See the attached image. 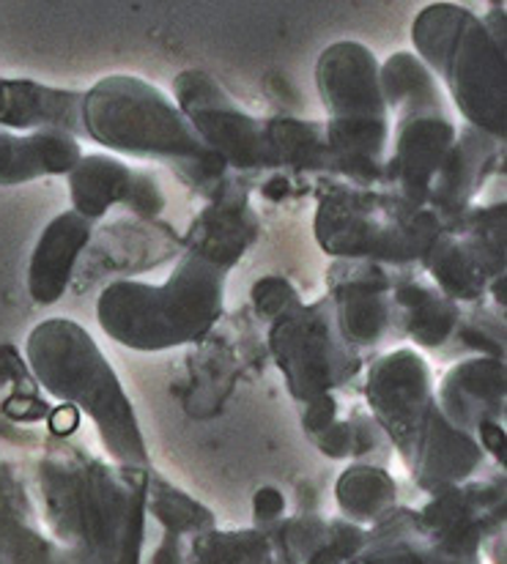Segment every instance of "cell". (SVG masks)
Listing matches in <instances>:
<instances>
[{"instance_id": "obj_17", "label": "cell", "mask_w": 507, "mask_h": 564, "mask_svg": "<svg viewBox=\"0 0 507 564\" xmlns=\"http://www.w3.org/2000/svg\"><path fill=\"white\" fill-rule=\"evenodd\" d=\"M269 149L274 165H294L296 171H321L332 165L326 132L310 121H269Z\"/></svg>"}, {"instance_id": "obj_13", "label": "cell", "mask_w": 507, "mask_h": 564, "mask_svg": "<svg viewBox=\"0 0 507 564\" xmlns=\"http://www.w3.org/2000/svg\"><path fill=\"white\" fill-rule=\"evenodd\" d=\"M83 160L77 138L64 132L14 134L0 129V187L33 182L39 176H61Z\"/></svg>"}, {"instance_id": "obj_19", "label": "cell", "mask_w": 507, "mask_h": 564, "mask_svg": "<svg viewBox=\"0 0 507 564\" xmlns=\"http://www.w3.org/2000/svg\"><path fill=\"white\" fill-rule=\"evenodd\" d=\"M428 267L433 278L442 282L444 291L455 299H475L483 291L486 278L477 269V261L461 241L439 239L436 245L428 247ZM447 296V299H450Z\"/></svg>"}, {"instance_id": "obj_14", "label": "cell", "mask_w": 507, "mask_h": 564, "mask_svg": "<svg viewBox=\"0 0 507 564\" xmlns=\"http://www.w3.org/2000/svg\"><path fill=\"white\" fill-rule=\"evenodd\" d=\"M252 230L256 225L245 203L223 197L190 230V252L228 272L252 239Z\"/></svg>"}, {"instance_id": "obj_4", "label": "cell", "mask_w": 507, "mask_h": 564, "mask_svg": "<svg viewBox=\"0 0 507 564\" xmlns=\"http://www.w3.org/2000/svg\"><path fill=\"white\" fill-rule=\"evenodd\" d=\"M414 44L475 129L505 138V47L494 33L470 11L436 3L417 17Z\"/></svg>"}, {"instance_id": "obj_11", "label": "cell", "mask_w": 507, "mask_h": 564, "mask_svg": "<svg viewBox=\"0 0 507 564\" xmlns=\"http://www.w3.org/2000/svg\"><path fill=\"white\" fill-rule=\"evenodd\" d=\"M80 91H61L33 80H0V127L6 132H64L88 138Z\"/></svg>"}, {"instance_id": "obj_7", "label": "cell", "mask_w": 507, "mask_h": 564, "mask_svg": "<svg viewBox=\"0 0 507 564\" xmlns=\"http://www.w3.org/2000/svg\"><path fill=\"white\" fill-rule=\"evenodd\" d=\"M176 105L187 116L212 154L236 171H261L272 167L267 123L256 121L236 107L223 88L206 72H184L176 77Z\"/></svg>"}, {"instance_id": "obj_21", "label": "cell", "mask_w": 507, "mask_h": 564, "mask_svg": "<svg viewBox=\"0 0 507 564\" xmlns=\"http://www.w3.org/2000/svg\"><path fill=\"white\" fill-rule=\"evenodd\" d=\"M272 549L258 534H236V538H203L195 545L193 564H267Z\"/></svg>"}, {"instance_id": "obj_16", "label": "cell", "mask_w": 507, "mask_h": 564, "mask_svg": "<svg viewBox=\"0 0 507 564\" xmlns=\"http://www.w3.org/2000/svg\"><path fill=\"white\" fill-rule=\"evenodd\" d=\"M494 362H466L455 368L444 378V411H450V420L461 427H472L475 422H488L483 416L481 405L492 403L494 392L503 394V381L492 383V376L503 368H492Z\"/></svg>"}, {"instance_id": "obj_8", "label": "cell", "mask_w": 507, "mask_h": 564, "mask_svg": "<svg viewBox=\"0 0 507 564\" xmlns=\"http://www.w3.org/2000/svg\"><path fill=\"white\" fill-rule=\"evenodd\" d=\"M341 329L319 318V310H304L302 318H291L274 332L280 365L289 373L291 392L300 398H319V392L335 387L352 373L346 348L341 346Z\"/></svg>"}, {"instance_id": "obj_15", "label": "cell", "mask_w": 507, "mask_h": 564, "mask_svg": "<svg viewBox=\"0 0 507 564\" xmlns=\"http://www.w3.org/2000/svg\"><path fill=\"white\" fill-rule=\"evenodd\" d=\"M492 138L486 132H466L459 143H453L450 154L444 156L442 167L436 173V184H431L428 197H433L439 208H453L466 200V195L475 192L481 178L486 176V162L494 149H488Z\"/></svg>"}, {"instance_id": "obj_12", "label": "cell", "mask_w": 507, "mask_h": 564, "mask_svg": "<svg viewBox=\"0 0 507 564\" xmlns=\"http://www.w3.org/2000/svg\"><path fill=\"white\" fill-rule=\"evenodd\" d=\"M88 239L91 219L77 212L61 214L44 228L28 269V291L39 304H53L64 296Z\"/></svg>"}, {"instance_id": "obj_10", "label": "cell", "mask_w": 507, "mask_h": 564, "mask_svg": "<svg viewBox=\"0 0 507 564\" xmlns=\"http://www.w3.org/2000/svg\"><path fill=\"white\" fill-rule=\"evenodd\" d=\"M453 143L455 129L444 112H403L401 127H398L396 156L390 162V176L403 192V200L414 203V206L425 203L431 182L436 178Z\"/></svg>"}, {"instance_id": "obj_20", "label": "cell", "mask_w": 507, "mask_h": 564, "mask_svg": "<svg viewBox=\"0 0 507 564\" xmlns=\"http://www.w3.org/2000/svg\"><path fill=\"white\" fill-rule=\"evenodd\" d=\"M401 304L409 310V332L420 346L436 348L453 329L455 310L439 293L411 285L401 291Z\"/></svg>"}, {"instance_id": "obj_3", "label": "cell", "mask_w": 507, "mask_h": 564, "mask_svg": "<svg viewBox=\"0 0 507 564\" xmlns=\"http://www.w3.org/2000/svg\"><path fill=\"white\" fill-rule=\"evenodd\" d=\"M225 274V269L187 252L165 285L112 282L99 296L101 329L140 351L198 340L219 318Z\"/></svg>"}, {"instance_id": "obj_6", "label": "cell", "mask_w": 507, "mask_h": 564, "mask_svg": "<svg viewBox=\"0 0 507 564\" xmlns=\"http://www.w3.org/2000/svg\"><path fill=\"white\" fill-rule=\"evenodd\" d=\"M436 217L403 197L346 192L321 206L319 236L326 250L346 258L425 256L436 239Z\"/></svg>"}, {"instance_id": "obj_2", "label": "cell", "mask_w": 507, "mask_h": 564, "mask_svg": "<svg viewBox=\"0 0 507 564\" xmlns=\"http://www.w3.org/2000/svg\"><path fill=\"white\" fill-rule=\"evenodd\" d=\"M28 359L50 394L91 416L112 458L149 466L132 403L86 329L66 318L47 321L28 337Z\"/></svg>"}, {"instance_id": "obj_1", "label": "cell", "mask_w": 507, "mask_h": 564, "mask_svg": "<svg viewBox=\"0 0 507 564\" xmlns=\"http://www.w3.org/2000/svg\"><path fill=\"white\" fill-rule=\"evenodd\" d=\"M88 140L132 156L168 160L195 187L223 182L225 162L203 145L176 101L138 77L116 75L101 80L83 99Z\"/></svg>"}, {"instance_id": "obj_18", "label": "cell", "mask_w": 507, "mask_h": 564, "mask_svg": "<svg viewBox=\"0 0 507 564\" xmlns=\"http://www.w3.org/2000/svg\"><path fill=\"white\" fill-rule=\"evenodd\" d=\"M396 496V485L385 471L357 466L343 474L337 485V499H341L343 512L354 521H374L390 507Z\"/></svg>"}, {"instance_id": "obj_9", "label": "cell", "mask_w": 507, "mask_h": 564, "mask_svg": "<svg viewBox=\"0 0 507 564\" xmlns=\"http://www.w3.org/2000/svg\"><path fill=\"white\" fill-rule=\"evenodd\" d=\"M75 212L86 219H99L116 203L132 208L140 217H154L165 206L160 187L149 173H138L112 156H83L69 173Z\"/></svg>"}, {"instance_id": "obj_23", "label": "cell", "mask_w": 507, "mask_h": 564, "mask_svg": "<svg viewBox=\"0 0 507 564\" xmlns=\"http://www.w3.org/2000/svg\"><path fill=\"white\" fill-rule=\"evenodd\" d=\"M77 425H80V411H77L75 405H61V409H55L53 416H50V427H53L58 436L77 431Z\"/></svg>"}, {"instance_id": "obj_5", "label": "cell", "mask_w": 507, "mask_h": 564, "mask_svg": "<svg viewBox=\"0 0 507 564\" xmlns=\"http://www.w3.org/2000/svg\"><path fill=\"white\" fill-rule=\"evenodd\" d=\"M319 88L330 110L326 143L332 165H341L357 178L379 176L387 145L379 61L363 44H335L319 64Z\"/></svg>"}, {"instance_id": "obj_22", "label": "cell", "mask_w": 507, "mask_h": 564, "mask_svg": "<svg viewBox=\"0 0 507 564\" xmlns=\"http://www.w3.org/2000/svg\"><path fill=\"white\" fill-rule=\"evenodd\" d=\"M162 490H165L168 496H157V499H160L157 516H160V521H165L168 529H173V532H190V529L212 527V516H208L206 510H201L195 501L176 494V490L165 488V485H162Z\"/></svg>"}]
</instances>
